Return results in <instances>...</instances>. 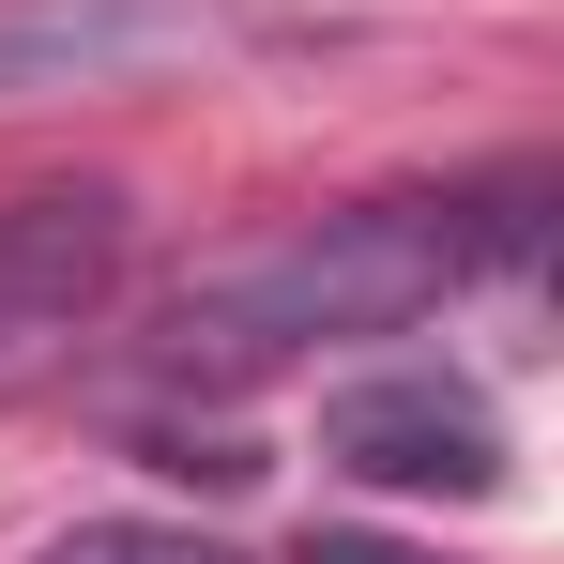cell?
<instances>
[{"label": "cell", "mask_w": 564, "mask_h": 564, "mask_svg": "<svg viewBox=\"0 0 564 564\" xmlns=\"http://www.w3.org/2000/svg\"><path fill=\"white\" fill-rule=\"evenodd\" d=\"M534 169H488V184H397V198H336V214H290L275 245H245V260H214L198 290H169V321L138 336L169 397H245V381L275 367H321V351H351V336H397V321H427V305H458V290L519 275L534 260Z\"/></svg>", "instance_id": "obj_1"}, {"label": "cell", "mask_w": 564, "mask_h": 564, "mask_svg": "<svg viewBox=\"0 0 564 564\" xmlns=\"http://www.w3.org/2000/svg\"><path fill=\"white\" fill-rule=\"evenodd\" d=\"M138 260V198L122 184H31L0 198V381L46 367V351H77L107 321V290Z\"/></svg>", "instance_id": "obj_2"}, {"label": "cell", "mask_w": 564, "mask_h": 564, "mask_svg": "<svg viewBox=\"0 0 564 564\" xmlns=\"http://www.w3.org/2000/svg\"><path fill=\"white\" fill-rule=\"evenodd\" d=\"M31 564H245V550H214V534H184V519H62Z\"/></svg>", "instance_id": "obj_4"}, {"label": "cell", "mask_w": 564, "mask_h": 564, "mask_svg": "<svg viewBox=\"0 0 564 564\" xmlns=\"http://www.w3.org/2000/svg\"><path fill=\"white\" fill-rule=\"evenodd\" d=\"M321 458L351 488H397V503H488L503 488V412L458 367H381L321 412Z\"/></svg>", "instance_id": "obj_3"}, {"label": "cell", "mask_w": 564, "mask_h": 564, "mask_svg": "<svg viewBox=\"0 0 564 564\" xmlns=\"http://www.w3.org/2000/svg\"><path fill=\"white\" fill-rule=\"evenodd\" d=\"M290 564H458V550H412V534H367V519H321Z\"/></svg>", "instance_id": "obj_5"}]
</instances>
